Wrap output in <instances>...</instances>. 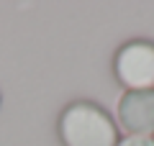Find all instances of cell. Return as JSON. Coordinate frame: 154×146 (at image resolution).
<instances>
[{"mask_svg": "<svg viewBox=\"0 0 154 146\" xmlns=\"http://www.w3.org/2000/svg\"><path fill=\"white\" fill-rule=\"evenodd\" d=\"M113 75L123 85V92L154 90V44L144 38L123 44L116 51Z\"/></svg>", "mask_w": 154, "mask_h": 146, "instance_id": "2", "label": "cell"}, {"mask_svg": "<svg viewBox=\"0 0 154 146\" xmlns=\"http://www.w3.org/2000/svg\"><path fill=\"white\" fill-rule=\"evenodd\" d=\"M59 141L62 146H116L118 126L100 105L77 100L59 115Z\"/></svg>", "mask_w": 154, "mask_h": 146, "instance_id": "1", "label": "cell"}, {"mask_svg": "<svg viewBox=\"0 0 154 146\" xmlns=\"http://www.w3.org/2000/svg\"><path fill=\"white\" fill-rule=\"evenodd\" d=\"M116 146H154V136H121Z\"/></svg>", "mask_w": 154, "mask_h": 146, "instance_id": "4", "label": "cell"}, {"mask_svg": "<svg viewBox=\"0 0 154 146\" xmlns=\"http://www.w3.org/2000/svg\"><path fill=\"white\" fill-rule=\"evenodd\" d=\"M116 115L126 136H154V90L123 92L116 105Z\"/></svg>", "mask_w": 154, "mask_h": 146, "instance_id": "3", "label": "cell"}]
</instances>
